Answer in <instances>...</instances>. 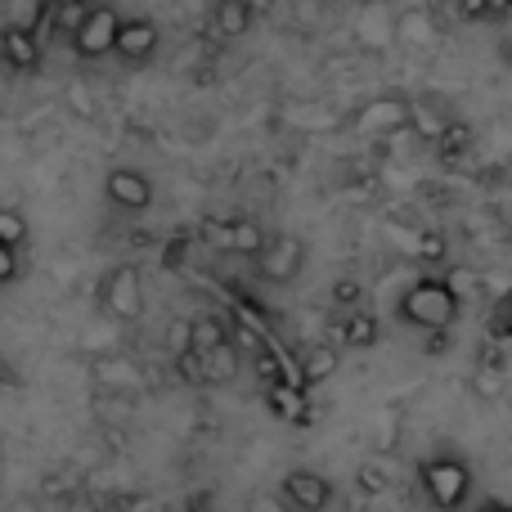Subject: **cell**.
<instances>
[{
    "label": "cell",
    "mask_w": 512,
    "mask_h": 512,
    "mask_svg": "<svg viewBox=\"0 0 512 512\" xmlns=\"http://www.w3.org/2000/svg\"><path fill=\"white\" fill-rule=\"evenodd\" d=\"M328 301H333L337 310H346V315H355V310H364V283L360 279H337L333 292H328Z\"/></svg>",
    "instance_id": "cb8c5ba5"
},
{
    "label": "cell",
    "mask_w": 512,
    "mask_h": 512,
    "mask_svg": "<svg viewBox=\"0 0 512 512\" xmlns=\"http://www.w3.org/2000/svg\"><path fill=\"white\" fill-rule=\"evenodd\" d=\"M95 382L104 391H140L144 387V369L131 360V355H99L95 360Z\"/></svg>",
    "instance_id": "5bb4252c"
},
{
    "label": "cell",
    "mask_w": 512,
    "mask_h": 512,
    "mask_svg": "<svg viewBox=\"0 0 512 512\" xmlns=\"http://www.w3.org/2000/svg\"><path fill=\"white\" fill-rule=\"evenodd\" d=\"M99 306L108 319L117 324H135L144 315V279L135 265H113V270L99 279Z\"/></svg>",
    "instance_id": "277c9868"
},
{
    "label": "cell",
    "mask_w": 512,
    "mask_h": 512,
    "mask_svg": "<svg viewBox=\"0 0 512 512\" xmlns=\"http://www.w3.org/2000/svg\"><path fill=\"white\" fill-rule=\"evenodd\" d=\"M162 351L171 355V360H185V355H194V315L189 319H171L167 328H162Z\"/></svg>",
    "instance_id": "7402d4cb"
},
{
    "label": "cell",
    "mask_w": 512,
    "mask_h": 512,
    "mask_svg": "<svg viewBox=\"0 0 512 512\" xmlns=\"http://www.w3.org/2000/svg\"><path fill=\"white\" fill-rule=\"evenodd\" d=\"M283 495H288L292 512H328L333 508V481L319 477V472L310 468H292L283 472Z\"/></svg>",
    "instance_id": "30bf717a"
},
{
    "label": "cell",
    "mask_w": 512,
    "mask_h": 512,
    "mask_svg": "<svg viewBox=\"0 0 512 512\" xmlns=\"http://www.w3.org/2000/svg\"><path fill=\"white\" fill-rule=\"evenodd\" d=\"M68 5H81V9H95V5H104V0H68Z\"/></svg>",
    "instance_id": "1f68e13d"
},
{
    "label": "cell",
    "mask_w": 512,
    "mask_h": 512,
    "mask_svg": "<svg viewBox=\"0 0 512 512\" xmlns=\"http://www.w3.org/2000/svg\"><path fill=\"white\" fill-rule=\"evenodd\" d=\"M396 18L400 9H391V0H364L355 9V41L369 54H387L396 45Z\"/></svg>",
    "instance_id": "52a82bcc"
},
{
    "label": "cell",
    "mask_w": 512,
    "mask_h": 512,
    "mask_svg": "<svg viewBox=\"0 0 512 512\" xmlns=\"http://www.w3.org/2000/svg\"><path fill=\"white\" fill-rule=\"evenodd\" d=\"M342 342L351 346V351H369V346H378V315H373V310H355V315H346Z\"/></svg>",
    "instance_id": "44dd1931"
},
{
    "label": "cell",
    "mask_w": 512,
    "mask_h": 512,
    "mask_svg": "<svg viewBox=\"0 0 512 512\" xmlns=\"http://www.w3.org/2000/svg\"><path fill=\"white\" fill-rule=\"evenodd\" d=\"M68 108L81 117V122H95V117H99L95 95H90V86H81V81H77V86H68Z\"/></svg>",
    "instance_id": "4316f807"
},
{
    "label": "cell",
    "mask_w": 512,
    "mask_h": 512,
    "mask_svg": "<svg viewBox=\"0 0 512 512\" xmlns=\"http://www.w3.org/2000/svg\"><path fill=\"white\" fill-rule=\"evenodd\" d=\"M418 486L436 512H459L472 499V468L459 454H436V459H423Z\"/></svg>",
    "instance_id": "7a4b0ae2"
},
{
    "label": "cell",
    "mask_w": 512,
    "mask_h": 512,
    "mask_svg": "<svg viewBox=\"0 0 512 512\" xmlns=\"http://www.w3.org/2000/svg\"><path fill=\"white\" fill-rule=\"evenodd\" d=\"M104 198L117 207V212H149L153 207V180L135 167H113L104 176Z\"/></svg>",
    "instance_id": "9c48e42d"
},
{
    "label": "cell",
    "mask_w": 512,
    "mask_h": 512,
    "mask_svg": "<svg viewBox=\"0 0 512 512\" xmlns=\"http://www.w3.org/2000/svg\"><path fill=\"white\" fill-rule=\"evenodd\" d=\"M450 126H454V113L445 108L441 95H418V99H414V126H409V135H423V140H441Z\"/></svg>",
    "instance_id": "ac0fdd59"
},
{
    "label": "cell",
    "mask_w": 512,
    "mask_h": 512,
    "mask_svg": "<svg viewBox=\"0 0 512 512\" xmlns=\"http://www.w3.org/2000/svg\"><path fill=\"white\" fill-rule=\"evenodd\" d=\"M122 23H126V18L117 14L113 5L86 9V18H81L77 36H72V50H77V59H108V54H117V41H122Z\"/></svg>",
    "instance_id": "5b68a950"
},
{
    "label": "cell",
    "mask_w": 512,
    "mask_h": 512,
    "mask_svg": "<svg viewBox=\"0 0 512 512\" xmlns=\"http://www.w3.org/2000/svg\"><path fill=\"white\" fill-rule=\"evenodd\" d=\"M409 126H414V95H405V90H378L351 113V131L364 140L405 135Z\"/></svg>",
    "instance_id": "3957f363"
},
{
    "label": "cell",
    "mask_w": 512,
    "mask_h": 512,
    "mask_svg": "<svg viewBox=\"0 0 512 512\" xmlns=\"http://www.w3.org/2000/svg\"><path fill=\"white\" fill-rule=\"evenodd\" d=\"M256 270H261L265 283H279V288L297 283L301 270H306V239L301 234H270L265 252L256 256Z\"/></svg>",
    "instance_id": "8992f818"
},
{
    "label": "cell",
    "mask_w": 512,
    "mask_h": 512,
    "mask_svg": "<svg viewBox=\"0 0 512 512\" xmlns=\"http://www.w3.org/2000/svg\"><path fill=\"white\" fill-rule=\"evenodd\" d=\"M0 50H5L9 72H32V68H41V59H45L41 36L23 23H9L5 32H0Z\"/></svg>",
    "instance_id": "4fadbf2b"
},
{
    "label": "cell",
    "mask_w": 512,
    "mask_h": 512,
    "mask_svg": "<svg viewBox=\"0 0 512 512\" xmlns=\"http://www.w3.org/2000/svg\"><path fill=\"white\" fill-rule=\"evenodd\" d=\"M337 369H342V351H337L333 342H315V346H306V351H301L297 382H301V387H319V382H328Z\"/></svg>",
    "instance_id": "9a60e30c"
},
{
    "label": "cell",
    "mask_w": 512,
    "mask_h": 512,
    "mask_svg": "<svg viewBox=\"0 0 512 512\" xmlns=\"http://www.w3.org/2000/svg\"><path fill=\"white\" fill-rule=\"evenodd\" d=\"M472 396L477 400H499L504 396V369H490L486 364V369L472 373Z\"/></svg>",
    "instance_id": "d4e9b609"
},
{
    "label": "cell",
    "mask_w": 512,
    "mask_h": 512,
    "mask_svg": "<svg viewBox=\"0 0 512 512\" xmlns=\"http://www.w3.org/2000/svg\"><path fill=\"white\" fill-rule=\"evenodd\" d=\"M158 45H162V27L153 18H126L122 41H117V59L131 63V68H144V63H153Z\"/></svg>",
    "instance_id": "7c38bea8"
},
{
    "label": "cell",
    "mask_w": 512,
    "mask_h": 512,
    "mask_svg": "<svg viewBox=\"0 0 512 512\" xmlns=\"http://www.w3.org/2000/svg\"><path fill=\"white\" fill-rule=\"evenodd\" d=\"M27 239H32L27 216L18 212V207H0V243H5V248H23Z\"/></svg>",
    "instance_id": "603a6c76"
},
{
    "label": "cell",
    "mask_w": 512,
    "mask_h": 512,
    "mask_svg": "<svg viewBox=\"0 0 512 512\" xmlns=\"http://www.w3.org/2000/svg\"><path fill=\"white\" fill-rule=\"evenodd\" d=\"M18 252L23 248H5V243H0V283H18Z\"/></svg>",
    "instance_id": "f546056e"
},
{
    "label": "cell",
    "mask_w": 512,
    "mask_h": 512,
    "mask_svg": "<svg viewBox=\"0 0 512 512\" xmlns=\"http://www.w3.org/2000/svg\"><path fill=\"white\" fill-rule=\"evenodd\" d=\"M355 486H360L364 495H382V490H387V472H382L378 463H364V468L355 472Z\"/></svg>",
    "instance_id": "f1b7e54d"
},
{
    "label": "cell",
    "mask_w": 512,
    "mask_h": 512,
    "mask_svg": "<svg viewBox=\"0 0 512 512\" xmlns=\"http://www.w3.org/2000/svg\"><path fill=\"white\" fill-rule=\"evenodd\" d=\"M396 45L400 50H414V54H427L441 45V23L427 5H405L396 18Z\"/></svg>",
    "instance_id": "8fae6325"
},
{
    "label": "cell",
    "mask_w": 512,
    "mask_h": 512,
    "mask_svg": "<svg viewBox=\"0 0 512 512\" xmlns=\"http://www.w3.org/2000/svg\"><path fill=\"white\" fill-rule=\"evenodd\" d=\"M230 346V328L221 315H194V355H212Z\"/></svg>",
    "instance_id": "ffe728a7"
},
{
    "label": "cell",
    "mask_w": 512,
    "mask_h": 512,
    "mask_svg": "<svg viewBox=\"0 0 512 512\" xmlns=\"http://www.w3.org/2000/svg\"><path fill=\"white\" fill-rule=\"evenodd\" d=\"M400 319L409 328L427 337H445L454 324H459V310H463V297L450 279H414L405 292H400Z\"/></svg>",
    "instance_id": "6da1fadb"
},
{
    "label": "cell",
    "mask_w": 512,
    "mask_h": 512,
    "mask_svg": "<svg viewBox=\"0 0 512 512\" xmlns=\"http://www.w3.org/2000/svg\"><path fill=\"white\" fill-rule=\"evenodd\" d=\"M63 512H99V508H95V499H86V495H72L68 504H63Z\"/></svg>",
    "instance_id": "4dcf8cb0"
},
{
    "label": "cell",
    "mask_w": 512,
    "mask_h": 512,
    "mask_svg": "<svg viewBox=\"0 0 512 512\" xmlns=\"http://www.w3.org/2000/svg\"><path fill=\"white\" fill-rule=\"evenodd\" d=\"M203 360V387H230L234 378L243 373V355H239V346H221V351H212V355H198Z\"/></svg>",
    "instance_id": "d6986e66"
},
{
    "label": "cell",
    "mask_w": 512,
    "mask_h": 512,
    "mask_svg": "<svg viewBox=\"0 0 512 512\" xmlns=\"http://www.w3.org/2000/svg\"><path fill=\"white\" fill-rule=\"evenodd\" d=\"M481 512H512V504H486Z\"/></svg>",
    "instance_id": "d6a6232c"
},
{
    "label": "cell",
    "mask_w": 512,
    "mask_h": 512,
    "mask_svg": "<svg viewBox=\"0 0 512 512\" xmlns=\"http://www.w3.org/2000/svg\"><path fill=\"white\" fill-rule=\"evenodd\" d=\"M265 405H270V414L274 418H283V423H297V427H306V418H310V405H306V387L301 382H274V387H265Z\"/></svg>",
    "instance_id": "2e32d148"
},
{
    "label": "cell",
    "mask_w": 512,
    "mask_h": 512,
    "mask_svg": "<svg viewBox=\"0 0 512 512\" xmlns=\"http://www.w3.org/2000/svg\"><path fill=\"white\" fill-rule=\"evenodd\" d=\"M256 23V9L252 0H216L212 5V27L221 41H239V36H248Z\"/></svg>",
    "instance_id": "e0dca14e"
},
{
    "label": "cell",
    "mask_w": 512,
    "mask_h": 512,
    "mask_svg": "<svg viewBox=\"0 0 512 512\" xmlns=\"http://www.w3.org/2000/svg\"><path fill=\"white\" fill-rule=\"evenodd\" d=\"M248 512H292V504L283 490H256L248 499Z\"/></svg>",
    "instance_id": "83f0119b"
},
{
    "label": "cell",
    "mask_w": 512,
    "mask_h": 512,
    "mask_svg": "<svg viewBox=\"0 0 512 512\" xmlns=\"http://www.w3.org/2000/svg\"><path fill=\"white\" fill-rule=\"evenodd\" d=\"M203 239L212 243L216 252H234V256H261L270 234L256 221H203Z\"/></svg>",
    "instance_id": "ba28073f"
},
{
    "label": "cell",
    "mask_w": 512,
    "mask_h": 512,
    "mask_svg": "<svg viewBox=\"0 0 512 512\" xmlns=\"http://www.w3.org/2000/svg\"><path fill=\"white\" fill-rule=\"evenodd\" d=\"M445 256H450V239H445V234H436V230L418 234V261H423V265H441Z\"/></svg>",
    "instance_id": "484cf974"
}]
</instances>
